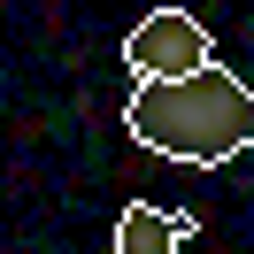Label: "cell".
Instances as JSON below:
<instances>
[{
    "mask_svg": "<svg viewBox=\"0 0 254 254\" xmlns=\"http://www.w3.org/2000/svg\"><path fill=\"white\" fill-rule=\"evenodd\" d=\"M124 62L139 69V77H185V69L216 62V47H208V31H200V16H192V8H154V16L131 23Z\"/></svg>",
    "mask_w": 254,
    "mask_h": 254,
    "instance_id": "cell-2",
    "label": "cell"
},
{
    "mask_svg": "<svg viewBox=\"0 0 254 254\" xmlns=\"http://www.w3.org/2000/svg\"><path fill=\"white\" fill-rule=\"evenodd\" d=\"M124 124L146 154L192 162V170H223L254 146V93L223 62H200L185 77H139L124 100Z\"/></svg>",
    "mask_w": 254,
    "mask_h": 254,
    "instance_id": "cell-1",
    "label": "cell"
},
{
    "mask_svg": "<svg viewBox=\"0 0 254 254\" xmlns=\"http://www.w3.org/2000/svg\"><path fill=\"white\" fill-rule=\"evenodd\" d=\"M192 231H200V216H185V208L162 216L154 200H131L124 216H116V254H177Z\"/></svg>",
    "mask_w": 254,
    "mask_h": 254,
    "instance_id": "cell-3",
    "label": "cell"
}]
</instances>
